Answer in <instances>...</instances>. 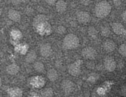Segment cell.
<instances>
[{
  "instance_id": "obj_1",
  "label": "cell",
  "mask_w": 126,
  "mask_h": 97,
  "mask_svg": "<svg viewBox=\"0 0 126 97\" xmlns=\"http://www.w3.org/2000/svg\"><path fill=\"white\" fill-rule=\"evenodd\" d=\"M111 11V6L107 1H102L96 4L95 7V14L100 19L107 17Z\"/></svg>"
},
{
  "instance_id": "obj_2",
  "label": "cell",
  "mask_w": 126,
  "mask_h": 97,
  "mask_svg": "<svg viewBox=\"0 0 126 97\" xmlns=\"http://www.w3.org/2000/svg\"><path fill=\"white\" fill-rule=\"evenodd\" d=\"M63 45L66 49H75L79 45V39L76 35L69 33L64 38Z\"/></svg>"
},
{
  "instance_id": "obj_3",
  "label": "cell",
  "mask_w": 126,
  "mask_h": 97,
  "mask_svg": "<svg viewBox=\"0 0 126 97\" xmlns=\"http://www.w3.org/2000/svg\"><path fill=\"white\" fill-rule=\"evenodd\" d=\"M61 88L65 94H70L75 90V85L71 80L65 79L62 82Z\"/></svg>"
},
{
  "instance_id": "obj_4",
  "label": "cell",
  "mask_w": 126,
  "mask_h": 97,
  "mask_svg": "<svg viewBox=\"0 0 126 97\" xmlns=\"http://www.w3.org/2000/svg\"><path fill=\"white\" fill-rule=\"evenodd\" d=\"M82 55L86 59L92 60L96 58L97 56V52L92 47H86L82 50Z\"/></svg>"
},
{
  "instance_id": "obj_5",
  "label": "cell",
  "mask_w": 126,
  "mask_h": 97,
  "mask_svg": "<svg viewBox=\"0 0 126 97\" xmlns=\"http://www.w3.org/2000/svg\"><path fill=\"white\" fill-rule=\"evenodd\" d=\"M68 73L73 76H78L81 73V63L80 61H76L70 64L68 68Z\"/></svg>"
},
{
  "instance_id": "obj_6",
  "label": "cell",
  "mask_w": 126,
  "mask_h": 97,
  "mask_svg": "<svg viewBox=\"0 0 126 97\" xmlns=\"http://www.w3.org/2000/svg\"><path fill=\"white\" fill-rule=\"evenodd\" d=\"M117 64L114 58L107 57L104 60V67L108 72H113L116 69Z\"/></svg>"
},
{
  "instance_id": "obj_7",
  "label": "cell",
  "mask_w": 126,
  "mask_h": 97,
  "mask_svg": "<svg viewBox=\"0 0 126 97\" xmlns=\"http://www.w3.org/2000/svg\"><path fill=\"white\" fill-rule=\"evenodd\" d=\"M76 17L79 22L81 24H87L91 20V17L89 12L86 11H79L77 13Z\"/></svg>"
},
{
  "instance_id": "obj_8",
  "label": "cell",
  "mask_w": 126,
  "mask_h": 97,
  "mask_svg": "<svg viewBox=\"0 0 126 97\" xmlns=\"http://www.w3.org/2000/svg\"><path fill=\"white\" fill-rule=\"evenodd\" d=\"M40 53L42 56L44 58H47L50 56L52 53V47L49 43H44L40 47Z\"/></svg>"
},
{
  "instance_id": "obj_9",
  "label": "cell",
  "mask_w": 126,
  "mask_h": 97,
  "mask_svg": "<svg viewBox=\"0 0 126 97\" xmlns=\"http://www.w3.org/2000/svg\"><path fill=\"white\" fill-rule=\"evenodd\" d=\"M45 84V80L41 76L34 77L31 80V84L36 88L43 87Z\"/></svg>"
},
{
  "instance_id": "obj_10",
  "label": "cell",
  "mask_w": 126,
  "mask_h": 97,
  "mask_svg": "<svg viewBox=\"0 0 126 97\" xmlns=\"http://www.w3.org/2000/svg\"><path fill=\"white\" fill-rule=\"evenodd\" d=\"M112 29H113V32L118 35H123L126 30L124 25L122 24L119 23V22L113 23L112 24Z\"/></svg>"
},
{
  "instance_id": "obj_11",
  "label": "cell",
  "mask_w": 126,
  "mask_h": 97,
  "mask_svg": "<svg viewBox=\"0 0 126 97\" xmlns=\"http://www.w3.org/2000/svg\"><path fill=\"white\" fill-rule=\"evenodd\" d=\"M7 94L9 97H22L23 92L18 87H12L7 90Z\"/></svg>"
},
{
  "instance_id": "obj_12",
  "label": "cell",
  "mask_w": 126,
  "mask_h": 97,
  "mask_svg": "<svg viewBox=\"0 0 126 97\" xmlns=\"http://www.w3.org/2000/svg\"><path fill=\"white\" fill-rule=\"evenodd\" d=\"M103 47L105 51L108 52V53H111L115 49L116 44L114 41L111 40H107L103 43Z\"/></svg>"
},
{
  "instance_id": "obj_13",
  "label": "cell",
  "mask_w": 126,
  "mask_h": 97,
  "mask_svg": "<svg viewBox=\"0 0 126 97\" xmlns=\"http://www.w3.org/2000/svg\"><path fill=\"white\" fill-rule=\"evenodd\" d=\"M8 17L14 22H19L21 19V15L18 11L15 9H10L8 12Z\"/></svg>"
},
{
  "instance_id": "obj_14",
  "label": "cell",
  "mask_w": 126,
  "mask_h": 97,
  "mask_svg": "<svg viewBox=\"0 0 126 97\" xmlns=\"http://www.w3.org/2000/svg\"><path fill=\"white\" fill-rule=\"evenodd\" d=\"M19 67L18 65L15 63H12V64H9L6 68V72L8 74L11 75H14L18 74L19 72Z\"/></svg>"
},
{
  "instance_id": "obj_15",
  "label": "cell",
  "mask_w": 126,
  "mask_h": 97,
  "mask_svg": "<svg viewBox=\"0 0 126 97\" xmlns=\"http://www.w3.org/2000/svg\"><path fill=\"white\" fill-rule=\"evenodd\" d=\"M55 9L59 13H63L67 9V4L63 0H59L55 4Z\"/></svg>"
},
{
  "instance_id": "obj_16",
  "label": "cell",
  "mask_w": 126,
  "mask_h": 97,
  "mask_svg": "<svg viewBox=\"0 0 126 97\" xmlns=\"http://www.w3.org/2000/svg\"><path fill=\"white\" fill-rule=\"evenodd\" d=\"M47 21V17L44 15L39 14L36 16L33 20V25L36 27L41 25L45 23Z\"/></svg>"
},
{
  "instance_id": "obj_17",
  "label": "cell",
  "mask_w": 126,
  "mask_h": 97,
  "mask_svg": "<svg viewBox=\"0 0 126 97\" xmlns=\"http://www.w3.org/2000/svg\"><path fill=\"white\" fill-rule=\"evenodd\" d=\"M47 77L50 81L55 82V80H57L59 75L55 69H50L47 73Z\"/></svg>"
},
{
  "instance_id": "obj_18",
  "label": "cell",
  "mask_w": 126,
  "mask_h": 97,
  "mask_svg": "<svg viewBox=\"0 0 126 97\" xmlns=\"http://www.w3.org/2000/svg\"><path fill=\"white\" fill-rule=\"evenodd\" d=\"M37 58V54L34 51L31 50L26 56V61L28 63H33L35 62Z\"/></svg>"
},
{
  "instance_id": "obj_19",
  "label": "cell",
  "mask_w": 126,
  "mask_h": 97,
  "mask_svg": "<svg viewBox=\"0 0 126 97\" xmlns=\"http://www.w3.org/2000/svg\"><path fill=\"white\" fill-rule=\"evenodd\" d=\"M33 68H34V70H35L37 73H43V72H44V69H45L44 64L40 61L34 62V64H33Z\"/></svg>"
},
{
  "instance_id": "obj_20",
  "label": "cell",
  "mask_w": 126,
  "mask_h": 97,
  "mask_svg": "<svg viewBox=\"0 0 126 97\" xmlns=\"http://www.w3.org/2000/svg\"><path fill=\"white\" fill-rule=\"evenodd\" d=\"M42 97H53L54 91L51 88H46L41 92Z\"/></svg>"
},
{
  "instance_id": "obj_21",
  "label": "cell",
  "mask_w": 126,
  "mask_h": 97,
  "mask_svg": "<svg viewBox=\"0 0 126 97\" xmlns=\"http://www.w3.org/2000/svg\"><path fill=\"white\" fill-rule=\"evenodd\" d=\"M101 33L104 37H108L110 34V30L107 26H103L101 28Z\"/></svg>"
},
{
  "instance_id": "obj_22",
  "label": "cell",
  "mask_w": 126,
  "mask_h": 97,
  "mask_svg": "<svg viewBox=\"0 0 126 97\" xmlns=\"http://www.w3.org/2000/svg\"><path fill=\"white\" fill-rule=\"evenodd\" d=\"M119 54L123 57H126V43L122 44L118 49Z\"/></svg>"
},
{
  "instance_id": "obj_23",
  "label": "cell",
  "mask_w": 126,
  "mask_h": 97,
  "mask_svg": "<svg viewBox=\"0 0 126 97\" xmlns=\"http://www.w3.org/2000/svg\"><path fill=\"white\" fill-rule=\"evenodd\" d=\"M88 33L90 37L92 38H96L97 35V31L94 27H91L88 30Z\"/></svg>"
},
{
  "instance_id": "obj_24",
  "label": "cell",
  "mask_w": 126,
  "mask_h": 97,
  "mask_svg": "<svg viewBox=\"0 0 126 97\" xmlns=\"http://www.w3.org/2000/svg\"><path fill=\"white\" fill-rule=\"evenodd\" d=\"M11 34H12L14 38H16V39L20 38L21 37V33L18 30H13L12 33H11Z\"/></svg>"
},
{
  "instance_id": "obj_25",
  "label": "cell",
  "mask_w": 126,
  "mask_h": 97,
  "mask_svg": "<svg viewBox=\"0 0 126 97\" xmlns=\"http://www.w3.org/2000/svg\"><path fill=\"white\" fill-rule=\"evenodd\" d=\"M56 31L58 33H59V34H63V33H64L65 32L66 29H65V28L63 27V26L60 25V26H59V27L57 28Z\"/></svg>"
},
{
  "instance_id": "obj_26",
  "label": "cell",
  "mask_w": 126,
  "mask_h": 97,
  "mask_svg": "<svg viewBox=\"0 0 126 97\" xmlns=\"http://www.w3.org/2000/svg\"><path fill=\"white\" fill-rule=\"evenodd\" d=\"M120 94L123 97H126V85H123L121 87Z\"/></svg>"
},
{
  "instance_id": "obj_27",
  "label": "cell",
  "mask_w": 126,
  "mask_h": 97,
  "mask_svg": "<svg viewBox=\"0 0 126 97\" xmlns=\"http://www.w3.org/2000/svg\"><path fill=\"white\" fill-rule=\"evenodd\" d=\"M11 1L12 4L17 6V5H20L25 2V0H11Z\"/></svg>"
},
{
  "instance_id": "obj_28",
  "label": "cell",
  "mask_w": 126,
  "mask_h": 97,
  "mask_svg": "<svg viewBox=\"0 0 126 97\" xmlns=\"http://www.w3.org/2000/svg\"><path fill=\"white\" fill-rule=\"evenodd\" d=\"M47 3L49 5H50V6H52V5L56 4L57 0H46Z\"/></svg>"
},
{
  "instance_id": "obj_29",
  "label": "cell",
  "mask_w": 126,
  "mask_h": 97,
  "mask_svg": "<svg viewBox=\"0 0 126 97\" xmlns=\"http://www.w3.org/2000/svg\"><path fill=\"white\" fill-rule=\"evenodd\" d=\"M113 3H114V6L118 7L121 4V0H113Z\"/></svg>"
},
{
  "instance_id": "obj_30",
  "label": "cell",
  "mask_w": 126,
  "mask_h": 97,
  "mask_svg": "<svg viewBox=\"0 0 126 97\" xmlns=\"http://www.w3.org/2000/svg\"><path fill=\"white\" fill-rule=\"evenodd\" d=\"M121 17H122V19H123V20L124 21H125L126 22V10L124 11V12L122 13V15H121Z\"/></svg>"
},
{
  "instance_id": "obj_31",
  "label": "cell",
  "mask_w": 126,
  "mask_h": 97,
  "mask_svg": "<svg viewBox=\"0 0 126 97\" xmlns=\"http://www.w3.org/2000/svg\"><path fill=\"white\" fill-rule=\"evenodd\" d=\"M81 1H82V4H89V0H81Z\"/></svg>"
},
{
  "instance_id": "obj_32",
  "label": "cell",
  "mask_w": 126,
  "mask_h": 97,
  "mask_svg": "<svg viewBox=\"0 0 126 97\" xmlns=\"http://www.w3.org/2000/svg\"><path fill=\"white\" fill-rule=\"evenodd\" d=\"M1 14H2V9H1V7H0V17H1Z\"/></svg>"
},
{
  "instance_id": "obj_33",
  "label": "cell",
  "mask_w": 126,
  "mask_h": 97,
  "mask_svg": "<svg viewBox=\"0 0 126 97\" xmlns=\"http://www.w3.org/2000/svg\"><path fill=\"white\" fill-rule=\"evenodd\" d=\"M1 84H2V80H1V78L0 77V86L1 85Z\"/></svg>"
},
{
  "instance_id": "obj_34",
  "label": "cell",
  "mask_w": 126,
  "mask_h": 97,
  "mask_svg": "<svg viewBox=\"0 0 126 97\" xmlns=\"http://www.w3.org/2000/svg\"><path fill=\"white\" fill-rule=\"evenodd\" d=\"M30 97H39L37 96V95H32V96H30Z\"/></svg>"
},
{
  "instance_id": "obj_35",
  "label": "cell",
  "mask_w": 126,
  "mask_h": 97,
  "mask_svg": "<svg viewBox=\"0 0 126 97\" xmlns=\"http://www.w3.org/2000/svg\"><path fill=\"white\" fill-rule=\"evenodd\" d=\"M2 1V0H0V1Z\"/></svg>"
},
{
  "instance_id": "obj_36",
  "label": "cell",
  "mask_w": 126,
  "mask_h": 97,
  "mask_svg": "<svg viewBox=\"0 0 126 97\" xmlns=\"http://www.w3.org/2000/svg\"></svg>"
}]
</instances>
